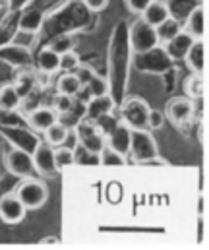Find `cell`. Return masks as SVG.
I'll list each match as a JSON object with an SVG mask.
<instances>
[{
    "instance_id": "obj_34",
    "label": "cell",
    "mask_w": 209,
    "mask_h": 250,
    "mask_svg": "<svg viewBox=\"0 0 209 250\" xmlns=\"http://www.w3.org/2000/svg\"><path fill=\"white\" fill-rule=\"evenodd\" d=\"M85 85L89 87V91H91V95H93V97L103 95V93H107V91H109V89H107V82H105L103 78H99V76H93Z\"/></svg>"
},
{
    "instance_id": "obj_33",
    "label": "cell",
    "mask_w": 209,
    "mask_h": 250,
    "mask_svg": "<svg viewBox=\"0 0 209 250\" xmlns=\"http://www.w3.org/2000/svg\"><path fill=\"white\" fill-rule=\"evenodd\" d=\"M77 66H79V57H77V53L70 51V53L60 55V70H64V72H74Z\"/></svg>"
},
{
    "instance_id": "obj_2",
    "label": "cell",
    "mask_w": 209,
    "mask_h": 250,
    "mask_svg": "<svg viewBox=\"0 0 209 250\" xmlns=\"http://www.w3.org/2000/svg\"><path fill=\"white\" fill-rule=\"evenodd\" d=\"M130 47L136 55H147L153 53L159 47V39H157V31L153 25H149L147 21H143L138 18L132 25H130Z\"/></svg>"
},
{
    "instance_id": "obj_29",
    "label": "cell",
    "mask_w": 209,
    "mask_h": 250,
    "mask_svg": "<svg viewBox=\"0 0 209 250\" xmlns=\"http://www.w3.org/2000/svg\"><path fill=\"white\" fill-rule=\"evenodd\" d=\"M124 155H120V153H116L114 149H111L109 146L99 153V163L101 165H124Z\"/></svg>"
},
{
    "instance_id": "obj_27",
    "label": "cell",
    "mask_w": 209,
    "mask_h": 250,
    "mask_svg": "<svg viewBox=\"0 0 209 250\" xmlns=\"http://www.w3.org/2000/svg\"><path fill=\"white\" fill-rule=\"evenodd\" d=\"M74 105H76V99L72 97V95H64V93H57L55 95V99H53V109L58 113V117L60 115H70L72 111H74Z\"/></svg>"
},
{
    "instance_id": "obj_8",
    "label": "cell",
    "mask_w": 209,
    "mask_h": 250,
    "mask_svg": "<svg viewBox=\"0 0 209 250\" xmlns=\"http://www.w3.org/2000/svg\"><path fill=\"white\" fill-rule=\"evenodd\" d=\"M165 119H169L172 125L182 126L190 123L194 117V103L188 97H172L165 107Z\"/></svg>"
},
{
    "instance_id": "obj_15",
    "label": "cell",
    "mask_w": 209,
    "mask_h": 250,
    "mask_svg": "<svg viewBox=\"0 0 209 250\" xmlns=\"http://www.w3.org/2000/svg\"><path fill=\"white\" fill-rule=\"evenodd\" d=\"M169 16H171V12H169V6L165 4V0H151L149 6L141 12L139 18H141L143 21H147L149 25L157 27V25L163 23Z\"/></svg>"
},
{
    "instance_id": "obj_14",
    "label": "cell",
    "mask_w": 209,
    "mask_h": 250,
    "mask_svg": "<svg viewBox=\"0 0 209 250\" xmlns=\"http://www.w3.org/2000/svg\"><path fill=\"white\" fill-rule=\"evenodd\" d=\"M114 109V101L111 97V93H103V95H97V97H91V101L85 105V119H91V121H97L99 117L107 115V113H113Z\"/></svg>"
},
{
    "instance_id": "obj_26",
    "label": "cell",
    "mask_w": 209,
    "mask_h": 250,
    "mask_svg": "<svg viewBox=\"0 0 209 250\" xmlns=\"http://www.w3.org/2000/svg\"><path fill=\"white\" fill-rule=\"evenodd\" d=\"M14 85H16V89H18L19 97L23 99V97H27L29 93L35 91V87H37V78H35L33 72H29V74H21V76L14 82Z\"/></svg>"
},
{
    "instance_id": "obj_5",
    "label": "cell",
    "mask_w": 209,
    "mask_h": 250,
    "mask_svg": "<svg viewBox=\"0 0 209 250\" xmlns=\"http://www.w3.org/2000/svg\"><path fill=\"white\" fill-rule=\"evenodd\" d=\"M6 169L19 177V179H25V177H33L35 173V165H33V157L27 149H21V147H12L8 153H6Z\"/></svg>"
},
{
    "instance_id": "obj_4",
    "label": "cell",
    "mask_w": 209,
    "mask_h": 250,
    "mask_svg": "<svg viewBox=\"0 0 209 250\" xmlns=\"http://www.w3.org/2000/svg\"><path fill=\"white\" fill-rule=\"evenodd\" d=\"M149 103L141 97H130L124 101L122 109H120V123L130 126L132 130L136 128H147V113H149Z\"/></svg>"
},
{
    "instance_id": "obj_11",
    "label": "cell",
    "mask_w": 209,
    "mask_h": 250,
    "mask_svg": "<svg viewBox=\"0 0 209 250\" xmlns=\"http://www.w3.org/2000/svg\"><path fill=\"white\" fill-rule=\"evenodd\" d=\"M194 37L188 33V31H180L178 35H174L172 39H169L167 43H163L165 45V55H167V59L169 61H184V57H186V53H188V49L194 45Z\"/></svg>"
},
{
    "instance_id": "obj_24",
    "label": "cell",
    "mask_w": 209,
    "mask_h": 250,
    "mask_svg": "<svg viewBox=\"0 0 209 250\" xmlns=\"http://www.w3.org/2000/svg\"><path fill=\"white\" fill-rule=\"evenodd\" d=\"M79 87H81V82H79V78L76 76V72H66V74L60 76L58 82H57V91H58V93H64V95H72V97L77 93Z\"/></svg>"
},
{
    "instance_id": "obj_9",
    "label": "cell",
    "mask_w": 209,
    "mask_h": 250,
    "mask_svg": "<svg viewBox=\"0 0 209 250\" xmlns=\"http://www.w3.org/2000/svg\"><path fill=\"white\" fill-rule=\"evenodd\" d=\"M27 213V208L19 202V198L10 192V194H4L0 198V219L4 223H10V225H16V223H21L23 217Z\"/></svg>"
},
{
    "instance_id": "obj_32",
    "label": "cell",
    "mask_w": 209,
    "mask_h": 250,
    "mask_svg": "<svg viewBox=\"0 0 209 250\" xmlns=\"http://www.w3.org/2000/svg\"><path fill=\"white\" fill-rule=\"evenodd\" d=\"M165 125V113L163 111H159V109H149V113H147V130H159V128H163Z\"/></svg>"
},
{
    "instance_id": "obj_20",
    "label": "cell",
    "mask_w": 209,
    "mask_h": 250,
    "mask_svg": "<svg viewBox=\"0 0 209 250\" xmlns=\"http://www.w3.org/2000/svg\"><path fill=\"white\" fill-rule=\"evenodd\" d=\"M45 142L49 144V146H53V147H58V146H64V142L68 140L70 136V128L64 123H55L53 126H49L45 132Z\"/></svg>"
},
{
    "instance_id": "obj_13",
    "label": "cell",
    "mask_w": 209,
    "mask_h": 250,
    "mask_svg": "<svg viewBox=\"0 0 209 250\" xmlns=\"http://www.w3.org/2000/svg\"><path fill=\"white\" fill-rule=\"evenodd\" d=\"M182 29L188 31L196 41L204 39L206 35V10L202 4H198L184 20H182Z\"/></svg>"
},
{
    "instance_id": "obj_31",
    "label": "cell",
    "mask_w": 209,
    "mask_h": 250,
    "mask_svg": "<svg viewBox=\"0 0 209 250\" xmlns=\"http://www.w3.org/2000/svg\"><path fill=\"white\" fill-rule=\"evenodd\" d=\"M35 39H37V33L18 29L16 35H14V39H12V43H16V45H19V47H25V49H31L33 43H35Z\"/></svg>"
},
{
    "instance_id": "obj_25",
    "label": "cell",
    "mask_w": 209,
    "mask_h": 250,
    "mask_svg": "<svg viewBox=\"0 0 209 250\" xmlns=\"http://www.w3.org/2000/svg\"><path fill=\"white\" fill-rule=\"evenodd\" d=\"M47 47L53 49L57 55H64V53L74 51L76 39H74V35H70V33H60V35H57L55 39H51V43H49Z\"/></svg>"
},
{
    "instance_id": "obj_36",
    "label": "cell",
    "mask_w": 209,
    "mask_h": 250,
    "mask_svg": "<svg viewBox=\"0 0 209 250\" xmlns=\"http://www.w3.org/2000/svg\"><path fill=\"white\" fill-rule=\"evenodd\" d=\"M81 2L89 12H103L109 6V0H81Z\"/></svg>"
},
{
    "instance_id": "obj_3",
    "label": "cell",
    "mask_w": 209,
    "mask_h": 250,
    "mask_svg": "<svg viewBox=\"0 0 209 250\" xmlns=\"http://www.w3.org/2000/svg\"><path fill=\"white\" fill-rule=\"evenodd\" d=\"M128 155H132L134 161H139V163H145V161H151L157 157V146H155V140L147 128L132 130Z\"/></svg>"
},
{
    "instance_id": "obj_7",
    "label": "cell",
    "mask_w": 209,
    "mask_h": 250,
    "mask_svg": "<svg viewBox=\"0 0 209 250\" xmlns=\"http://www.w3.org/2000/svg\"><path fill=\"white\" fill-rule=\"evenodd\" d=\"M0 62H4L6 66H12L16 70H25L35 61H33V55H31L29 49L19 47V45L10 41V43L0 47Z\"/></svg>"
},
{
    "instance_id": "obj_1",
    "label": "cell",
    "mask_w": 209,
    "mask_h": 250,
    "mask_svg": "<svg viewBox=\"0 0 209 250\" xmlns=\"http://www.w3.org/2000/svg\"><path fill=\"white\" fill-rule=\"evenodd\" d=\"M14 194L19 198V202L27 209H39L49 200V188H47V185L43 181H39V179H33V177L21 179Z\"/></svg>"
},
{
    "instance_id": "obj_16",
    "label": "cell",
    "mask_w": 209,
    "mask_h": 250,
    "mask_svg": "<svg viewBox=\"0 0 209 250\" xmlns=\"http://www.w3.org/2000/svg\"><path fill=\"white\" fill-rule=\"evenodd\" d=\"M184 61L188 64V68L192 70V74H204L206 72V45L202 39L194 41V45L188 49Z\"/></svg>"
},
{
    "instance_id": "obj_21",
    "label": "cell",
    "mask_w": 209,
    "mask_h": 250,
    "mask_svg": "<svg viewBox=\"0 0 209 250\" xmlns=\"http://www.w3.org/2000/svg\"><path fill=\"white\" fill-rule=\"evenodd\" d=\"M155 31H157L159 43H167L169 39H172L174 35H178V33L182 31V21L176 20V18H172V16H169L163 23H159V25L155 27Z\"/></svg>"
},
{
    "instance_id": "obj_19",
    "label": "cell",
    "mask_w": 209,
    "mask_h": 250,
    "mask_svg": "<svg viewBox=\"0 0 209 250\" xmlns=\"http://www.w3.org/2000/svg\"><path fill=\"white\" fill-rule=\"evenodd\" d=\"M184 91L188 99H202L208 91V82L204 78V74H192L186 82H184Z\"/></svg>"
},
{
    "instance_id": "obj_38",
    "label": "cell",
    "mask_w": 209,
    "mask_h": 250,
    "mask_svg": "<svg viewBox=\"0 0 209 250\" xmlns=\"http://www.w3.org/2000/svg\"><path fill=\"white\" fill-rule=\"evenodd\" d=\"M41 243H58L57 239H45V241H41Z\"/></svg>"
},
{
    "instance_id": "obj_18",
    "label": "cell",
    "mask_w": 209,
    "mask_h": 250,
    "mask_svg": "<svg viewBox=\"0 0 209 250\" xmlns=\"http://www.w3.org/2000/svg\"><path fill=\"white\" fill-rule=\"evenodd\" d=\"M37 68L41 74H55L60 70V55H57L53 49L43 47V51L37 57Z\"/></svg>"
},
{
    "instance_id": "obj_28",
    "label": "cell",
    "mask_w": 209,
    "mask_h": 250,
    "mask_svg": "<svg viewBox=\"0 0 209 250\" xmlns=\"http://www.w3.org/2000/svg\"><path fill=\"white\" fill-rule=\"evenodd\" d=\"M55 163H57V169H66L70 165L76 163V155H74V149L64 147V146H58L55 147Z\"/></svg>"
},
{
    "instance_id": "obj_37",
    "label": "cell",
    "mask_w": 209,
    "mask_h": 250,
    "mask_svg": "<svg viewBox=\"0 0 209 250\" xmlns=\"http://www.w3.org/2000/svg\"><path fill=\"white\" fill-rule=\"evenodd\" d=\"M29 2H31V0H8V4H10L12 10H21V8H25Z\"/></svg>"
},
{
    "instance_id": "obj_22",
    "label": "cell",
    "mask_w": 209,
    "mask_h": 250,
    "mask_svg": "<svg viewBox=\"0 0 209 250\" xmlns=\"http://www.w3.org/2000/svg\"><path fill=\"white\" fill-rule=\"evenodd\" d=\"M43 20H45L43 12H39V10H29V12L21 14L18 29H23V31H31V33H37V31L41 29V25H43Z\"/></svg>"
},
{
    "instance_id": "obj_23",
    "label": "cell",
    "mask_w": 209,
    "mask_h": 250,
    "mask_svg": "<svg viewBox=\"0 0 209 250\" xmlns=\"http://www.w3.org/2000/svg\"><path fill=\"white\" fill-rule=\"evenodd\" d=\"M77 142H79V146H81L85 151L95 153V155H99V153L107 147V138H105L101 132H93V134H89V136H85V138H79Z\"/></svg>"
},
{
    "instance_id": "obj_12",
    "label": "cell",
    "mask_w": 209,
    "mask_h": 250,
    "mask_svg": "<svg viewBox=\"0 0 209 250\" xmlns=\"http://www.w3.org/2000/svg\"><path fill=\"white\" fill-rule=\"evenodd\" d=\"M130 136H132V128L126 126L124 123H118L114 126V130L107 136V146L126 157L130 151Z\"/></svg>"
},
{
    "instance_id": "obj_30",
    "label": "cell",
    "mask_w": 209,
    "mask_h": 250,
    "mask_svg": "<svg viewBox=\"0 0 209 250\" xmlns=\"http://www.w3.org/2000/svg\"><path fill=\"white\" fill-rule=\"evenodd\" d=\"M120 121H116L114 117H113V113H107V115H103V117H99L97 121H95V125H97V130L107 138L113 130H114V126L118 125Z\"/></svg>"
},
{
    "instance_id": "obj_35",
    "label": "cell",
    "mask_w": 209,
    "mask_h": 250,
    "mask_svg": "<svg viewBox=\"0 0 209 250\" xmlns=\"http://www.w3.org/2000/svg\"><path fill=\"white\" fill-rule=\"evenodd\" d=\"M126 2V8H128V12L130 14H134V16H141V12L149 6V2L151 0H124Z\"/></svg>"
},
{
    "instance_id": "obj_10",
    "label": "cell",
    "mask_w": 209,
    "mask_h": 250,
    "mask_svg": "<svg viewBox=\"0 0 209 250\" xmlns=\"http://www.w3.org/2000/svg\"><path fill=\"white\" fill-rule=\"evenodd\" d=\"M60 121V117H58V113L49 105H39V107H35L33 111H29L27 113V125L31 130H35V132H45L49 126H53L55 123H58Z\"/></svg>"
},
{
    "instance_id": "obj_39",
    "label": "cell",
    "mask_w": 209,
    "mask_h": 250,
    "mask_svg": "<svg viewBox=\"0 0 209 250\" xmlns=\"http://www.w3.org/2000/svg\"><path fill=\"white\" fill-rule=\"evenodd\" d=\"M79 2H81V0H79Z\"/></svg>"
},
{
    "instance_id": "obj_17",
    "label": "cell",
    "mask_w": 209,
    "mask_h": 250,
    "mask_svg": "<svg viewBox=\"0 0 209 250\" xmlns=\"http://www.w3.org/2000/svg\"><path fill=\"white\" fill-rule=\"evenodd\" d=\"M21 97L16 89L14 83H2L0 85V111L4 113H14L19 109Z\"/></svg>"
},
{
    "instance_id": "obj_6",
    "label": "cell",
    "mask_w": 209,
    "mask_h": 250,
    "mask_svg": "<svg viewBox=\"0 0 209 250\" xmlns=\"http://www.w3.org/2000/svg\"><path fill=\"white\" fill-rule=\"evenodd\" d=\"M33 157V165H35V173H39L41 177H57L58 169L55 163V147L49 146L47 142H39L35 146V151L31 153Z\"/></svg>"
}]
</instances>
